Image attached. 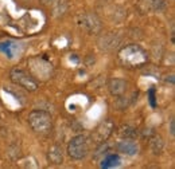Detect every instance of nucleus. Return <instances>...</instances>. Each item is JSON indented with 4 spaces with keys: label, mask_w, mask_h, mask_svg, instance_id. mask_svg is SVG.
<instances>
[{
    "label": "nucleus",
    "mask_w": 175,
    "mask_h": 169,
    "mask_svg": "<svg viewBox=\"0 0 175 169\" xmlns=\"http://www.w3.org/2000/svg\"><path fill=\"white\" fill-rule=\"evenodd\" d=\"M27 122L31 127V130L39 136H49L54 127V119L53 115L46 110H32L27 117Z\"/></svg>",
    "instance_id": "f03ea898"
},
{
    "label": "nucleus",
    "mask_w": 175,
    "mask_h": 169,
    "mask_svg": "<svg viewBox=\"0 0 175 169\" xmlns=\"http://www.w3.org/2000/svg\"><path fill=\"white\" fill-rule=\"evenodd\" d=\"M112 130H113V126L110 123V121H104L102 123H100V126L96 129V136H98V141L104 142L110 136Z\"/></svg>",
    "instance_id": "ddd939ff"
},
{
    "label": "nucleus",
    "mask_w": 175,
    "mask_h": 169,
    "mask_svg": "<svg viewBox=\"0 0 175 169\" xmlns=\"http://www.w3.org/2000/svg\"><path fill=\"white\" fill-rule=\"evenodd\" d=\"M150 149L155 156L162 154V152L164 150V140L163 137L158 133H154L152 137L150 138Z\"/></svg>",
    "instance_id": "f8f14e48"
},
{
    "label": "nucleus",
    "mask_w": 175,
    "mask_h": 169,
    "mask_svg": "<svg viewBox=\"0 0 175 169\" xmlns=\"http://www.w3.org/2000/svg\"><path fill=\"white\" fill-rule=\"evenodd\" d=\"M140 7L144 12H162L166 10V0H140Z\"/></svg>",
    "instance_id": "9b49d317"
},
{
    "label": "nucleus",
    "mask_w": 175,
    "mask_h": 169,
    "mask_svg": "<svg viewBox=\"0 0 175 169\" xmlns=\"http://www.w3.org/2000/svg\"><path fill=\"white\" fill-rule=\"evenodd\" d=\"M47 161L51 165H62L63 164V150L58 144L51 145L47 150Z\"/></svg>",
    "instance_id": "9d476101"
},
{
    "label": "nucleus",
    "mask_w": 175,
    "mask_h": 169,
    "mask_svg": "<svg viewBox=\"0 0 175 169\" xmlns=\"http://www.w3.org/2000/svg\"><path fill=\"white\" fill-rule=\"evenodd\" d=\"M120 136L123 138H135L137 136V132L133 129V127L125 125V126H121V130H120Z\"/></svg>",
    "instance_id": "4468645a"
},
{
    "label": "nucleus",
    "mask_w": 175,
    "mask_h": 169,
    "mask_svg": "<svg viewBox=\"0 0 175 169\" xmlns=\"http://www.w3.org/2000/svg\"><path fill=\"white\" fill-rule=\"evenodd\" d=\"M119 61L121 62L123 66L131 67V69H139L147 65L148 62V54L140 44L132 43V44H127L119 48L117 52Z\"/></svg>",
    "instance_id": "f257e3e1"
},
{
    "label": "nucleus",
    "mask_w": 175,
    "mask_h": 169,
    "mask_svg": "<svg viewBox=\"0 0 175 169\" xmlns=\"http://www.w3.org/2000/svg\"><path fill=\"white\" fill-rule=\"evenodd\" d=\"M117 152L125 156H135L139 153V145L133 141V138H124L116 144Z\"/></svg>",
    "instance_id": "1a4fd4ad"
},
{
    "label": "nucleus",
    "mask_w": 175,
    "mask_h": 169,
    "mask_svg": "<svg viewBox=\"0 0 175 169\" xmlns=\"http://www.w3.org/2000/svg\"><path fill=\"white\" fill-rule=\"evenodd\" d=\"M10 79L12 81V83H15L16 86H19L30 93L38 90V81L24 69L14 67L10 71Z\"/></svg>",
    "instance_id": "39448f33"
},
{
    "label": "nucleus",
    "mask_w": 175,
    "mask_h": 169,
    "mask_svg": "<svg viewBox=\"0 0 175 169\" xmlns=\"http://www.w3.org/2000/svg\"><path fill=\"white\" fill-rule=\"evenodd\" d=\"M123 43V35L120 32H100L97 38V47L104 52H113L119 50Z\"/></svg>",
    "instance_id": "0eeeda50"
},
{
    "label": "nucleus",
    "mask_w": 175,
    "mask_h": 169,
    "mask_svg": "<svg viewBox=\"0 0 175 169\" xmlns=\"http://www.w3.org/2000/svg\"><path fill=\"white\" fill-rule=\"evenodd\" d=\"M67 156L74 161H81L88 157L90 152V141L85 134H77L71 137L66 148Z\"/></svg>",
    "instance_id": "20e7f679"
},
{
    "label": "nucleus",
    "mask_w": 175,
    "mask_h": 169,
    "mask_svg": "<svg viewBox=\"0 0 175 169\" xmlns=\"http://www.w3.org/2000/svg\"><path fill=\"white\" fill-rule=\"evenodd\" d=\"M27 65H28V73L31 74L36 81L46 82L54 74L53 65L43 57H34L31 59H28Z\"/></svg>",
    "instance_id": "7ed1b4c3"
},
{
    "label": "nucleus",
    "mask_w": 175,
    "mask_h": 169,
    "mask_svg": "<svg viewBox=\"0 0 175 169\" xmlns=\"http://www.w3.org/2000/svg\"><path fill=\"white\" fill-rule=\"evenodd\" d=\"M77 24L89 35H98L102 31V22L94 12H82L77 16Z\"/></svg>",
    "instance_id": "423d86ee"
},
{
    "label": "nucleus",
    "mask_w": 175,
    "mask_h": 169,
    "mask_svg": "<svg viewBox=\"0 0 175 169\" xmlns=\"http://www.w3.org/2000/svg\"><path fill=\"white\" fill-rule=\"evenodd\" d=\"M128 81H125L123 78H110L108 81V91L112 97H123L128 90Z\"/></svg>",
    "instance_id": "6e6552de"
},
{
    "label": "nucleus",
    "mask_w": 175,
    "mask_h": 169,
    "mask_svg": "<svg viewBox=\"0 0 175 169\" xmlns=\"http://www.w3.org/2000/svg\"><path fill=\"white\" fill-rule=\"evenodd\" d=\"M170 134H171V137L175 136V119L174 118L170 119Z\"/></svg>",
    "instance_id": "f3484780"
},
{
    "label": "nucleus",
    "mask_w": 175,
    "mask_h": 169,
    "mask_svg": "<svg viewBox=\"0 0 175 169\" xmlns=\"http://www.w3.org/2000/svg\"><path fill=\"white\" fill-rule=\"evenodd\" d=\"M116 160H119L116 156H109V157H106V158L102 160L101 166H104V168H106V166H112L113 164H116V162H113V161H116Z\"/></svg>",
    "instance_id": "2eb2a0df"
},
{
    "label": "nucleus",
    "mask_w": 175,
    "mask_h": 169,
    "mask_svg": "<svg viewBox=\"0 0 175 169\" xmlns=\"http://www.w3.org/2000/svg\"><path fill=\"white\" fill-rule=\"evenodd\" d=\"M39 1H40L43 5H55L57 3L62 1V0H39Z\"/></svg>",
    "instance_id": "dca6fc26"
}]
</instances>
